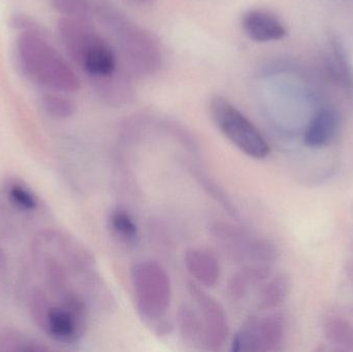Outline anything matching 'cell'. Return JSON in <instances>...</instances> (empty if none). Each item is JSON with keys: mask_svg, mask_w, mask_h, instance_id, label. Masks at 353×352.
Instances as JSON below:
<instances>
[{"mask_svg": "<svg viewBox=\"0 0 353 352\" xmlns=\"http://www.w3.org/2000/svg\"><path fill=\"white\" fill-rule=\"evenodd\" d=\"M57 28L64 49L87 74L97 82L115 76V52L88 20L63 17Z\"/></svg>", "mask_w": 353, "mask_h": 352, "instance_id": "6da1fadb", "label": "cell"}, {"mask_svg": "<svg viewBox=\"0 0 353 352\" xmlns=\"http://www.w3.org/2000/svg\"><path fill=\"white\" fill-rule=\"evenodd\" d=\"M17 53L21 68L33 82L55 92H76L80 81L57 50L43 37L26 31L19 37Z\"/></svg>", "mask_w": 353, "mask_h": 352, "instance_id": "7a4b0ae2", "label": "cell"}, {"mask_svg": "<svg viewBox=\"0 0 353 352\" xmlns=\"http://www.w3.org/2000/svg\"><path fill=\"white\" fill-rule=\"evenodd\" d=\"M134 303L141 318L157 331L169 328L167 312L172 301V285L165 269L152 260H143L132 268Z\"/></svg>", "mask_w": 353, "mask_h": 352, "instance_id": "3957f363", "label": "cell"}, {"mask_svg": "<svg viewBox=\"0 0 353 352\" xmlns=\"http://www.w3.org/2000/svg\"><path fill=\"white\" fill-rule=\"evenodd\" d=\"M210 115L216 127L239 150L254 159H265L271 149L259 128L224 97L210 101Z\"/></svg>", "mask_w": 353, "mask_h": 352, "instance_id": "277c9868", "label": "cell"}, {"mask_svg": "<svg viewBox=\"0 0 353 352\" xmlns=\"http://www.w3.org/2000/svg\"><path fill=\"white\" fill-rule=\"evenodd\" d=\"M103 17L116 25L118 43L128 68L139 76L154 74L163 61L157 39L146 29L122 20L118 14L107 12Z\"/></svg>", "mask_w": 353, "mask_h": 352, "instance_id": "5b68a950", "label": "cell"}, {"mask_svg": "<svg viewBox=\"0 0 353 352\" xmlns=\"http://www.w3.org/2000/svg\"><path fill=\"white\" fill-rule=\"evenodd\" d=\"M60 300L59 306H51L43 333L55 341L74 344L85 335L87 328L86 302L76 291Z\"/></svg>", "mask_w": 353, "mask_h": 352, "instance_id": "8992f818", "label": "cell"}, {"mask_svg": "<svg viewBox=\"0 0 353 352\" xmlns=\"http://www.w3.org/2000/svg\"><path fill=\"white\" fill-rule=\"evenodd\" d=\"M285 322L280 313L254 316L232 338L234 352H271L283 342Z\"/></svg>", "mask_w": 353, "mask_h": 352, "instance_id": "52a82bcc", "label": "cell"}, {"mask_svg": "<svg viewBox=\"0 0 353 352\" xmlns=\"http://www.w3.org/2000/svg\"><path fill=\"white\" fill-rule=\"evenodd\" d=\"M191 297L201 312V322L205 330V346L211 351L221 349L228 336V314L223 306L205 293L201 285L192 282L189 284Z\"/></svg>", "mask_w": 353, "mask_h": 352, "instance_id": "ba28073f", "label": "cell"}, {"mask_svg": "<svg viewBox=\"0 0 353 352\" xmlns=\"http://www.w3.org/2000/svg\"><path fill=\"white\" fill-rule=\"evenodd\" d=\"M241 26L245 34L256 43L280 41L288 33L283 23L275 14L261 8L245 12L241 19Z\"/></svg>", "mask_w": 353, "mask_h": 352, "instance_id": "9c48e42d", "label": "cell"}, {"mask_svg": "<svg viewBox=\"0 0 353 352\" xmlns=\"http://www.w3.org/2000/svg\"><path fill=\"white\" fill-rule=\"evenodd\" d=\"M185 267L197 284L214 287L220 277V265L216 256L203 248H191L185 253Z\"/></svg>", "mask_w": 353, "mask_h": 352, "instance_id": "30bf717a", "label": "cell"}, {"mask_svg": "<svg viewBox=\"0 0 353 352\" xmlns=\"http://www.w3.org/2000/svg\"><path fill=\"white\" fill-rule=\"evenodd\" d=\"M339 114L333 109H323L311 120L305 132V144L310 148L327 146L335 140L340 130Z\"/></svg>", "mask_w": 353, "mask_h": 352, "instance_id": "8fae6325", "label": "cell"}, {"mask_svg": "<svg viewBox=\"0 0 353 352\" xmlns=\"http://www.w3.org/2000/svg\"><path fill=\"white\" fill-rule=\"evenodd\" d=\"M292 289V279L288 274L272 277L259 289L256 304L259 310L269 311L276 309L288 299Z\"/></svg>", "mask_w": 353, "mask_h": 352, "instance_id": "7c38bea8", "label": "cell"}, {"mask_svg": "<svg viewBox=\"0 0 353 352\" xmlns=\"http://www.w3.org/2000/svg\"><path fill=\"white\" fill-rule=\"evenodd\" d=\"M178 326L183 339L192 345H205V330L201 316L188 305L179 310Z\"/></svg>", "mask_w": 353, "mask_h": 352, "instance_id": "4fadbf2b", "label": "cell"}, {"mask_svg": "<svg viewBox=\"0 0 353 352\" xmlns=\"http://www.w3.org/2000/svg\"><path fill=\"white\" fill-rule=\"evenodd\" d=\"M327 340L345 351H353V324L345 318L331 316L325 324Z\"/></svg>", "mask_w": 353, "mask_h": 352, "instance_id": "5bb4252c", "label": "cell"}, {"mask_svg": "<svg viewBox=\"0 0 353 352\" xmlns=\"http://www.w3.org/2000/svg\"><path fill=\"white\" fill-rule=\"evenodd\" d=\"M110 227L122 241L137 244L139 241V229L136 221L126 211L117 209L110 214Z\"/></svg>", "mask_w": 353, "mask_h": 352, "instance_id": "9a60e30c", "label": "cell"}, {"mask_svg": "<svg viewBox=\"0 0 353 352\" xmlns=\"http://www.w3.org/2000/svg\"><path fill=\"white\" fill-rule=\"evenodd\" d=\"M41 105L48 115L56 119H68L72 117L77 111L74 101L59 93L43 95Z\"/></svg>", "mask_w": 353, "mask_h": 352, "instance_id": "2e32d148", "label": "cell"}, {"mask_svg": "<svg viewBox=\"0 0 353 352\" xmlns=\"http://www.w3.org/2000/svg\"><path fill=\"white\" fill-rule=\"evenodd\" d=\"M49 347L14 332L0 333V351H47Z\"/></svg>", "mask_w": 353, "mask_h": 352, "instance_id": "e0dca14e", "label": "cell"}, {"mask_svg": "<svg viewBox=\"0 0 353 352\" xmlns=\"http://www.w3.org/2000/svg\"><path fill=\"white\" fill-rule=\"evenodd\" d=\"M51 306L49 298L41 289H35L31 293L30 299H29V312L37 328L43 332L45 331L48 313Z\"/></svg>", "mask_w": 353, "mask_h": 352, "instance_id": "ac0fdd59", "label": "cell"}, {"mask_svg": "<svg viewBox=\"0 0 353 352\" xmlns=\"http://www.w3.org/2000/svg\"><path fill=\"white\" fill-rule=\"evenodd\" d=\"M54 8L66 18L88 20L93 12L90 0H53Z\"/></svg>", "mask_w": 353, "mask_h": 352, "instance_id": "d6986e66", "label": "cell"}, {"mask_svg": "<svg viewBox=\"0 0 353 352\" xmlns=\"http://www.w3.org/2000/svg\"><path fill=\"white\" fill-rule=\"evenodd\" d=\"M8 194L14 206L22 210L32 212L39 207L37 196L20 183H10L8 186Z\"/></svg>", "mask_w": 353, "mask_h": 352, "instance_id": "ffe728a7", "label": "cell"}, {"mask_svg": "<svg viewBox=\"0 0 353 352\" xmlns=\"http://www.w3.org/2000/svg\"><path fill=\"white\" fill-rule=\"evenodd\" d=\"M195 177L197 178L199 182H201V185L203 186L205 190H207L208 194H211L230 215L232 216H236V209L232 206L230 200H228V196H225L223 191L216 185L214 182H212L209 178L205 177V176L201 175V173L196 174Z\"/></svg>", "mask_w": 353, "mask_h": 352, "instance_id": "44dd1931", "label": "cell"}, {"mask_svg": "<svg viewBox=\"0 0 353 352\" xmlns=\"http://www.w3.org/2000/svg\"><path fill=\"white\" fill-rule=\"evenodd\" d=\"M6 266H8V258H6V252L0 248V274L6 272Z\"/></svg>", "mask_w": 353, "mask_h": 352, "instance_id": "7402d4cb", "label": "cell"}, {"mask_svg": "<svg viewBox=\"0 0 353 352\" xmlns=\"http://www.w3.org/2000/svg\"><path fill=\"white\" fill-rule=\"evenodd\" d=\"M130 2H134L137 4H142V6H146V4L152 3L153 0H130Z\"/></svg>", "mask_w": 353, "mask_h": 352, "instance_id": "603a6c76", "label": "cell"}]
</instances>
